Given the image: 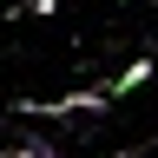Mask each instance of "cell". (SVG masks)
<instances>
[{
  "label": "cell",
  "mask_w": 158,
  "mask_h": 158,
  "mask_svg": "<svg viewBox=\"0 0 158 158\" xmlns=\"http://www.w3.org/2000/svg\"><path fill=\"white\" fill-rule=\"evenodd\" d=\"M145 79H152V59H132V66H125V73L112 79V99H132L138 86H145Z\"/></svg>",
  "instance_id": "obj_1"
},
{
  "label": "cell",
  "mask_w": 158,
  "mask_h": 158,
  "mask_svg": "<svg viewBox=\"0 0 158 158\" xmlns=\"http://www.w3.org/2000/svg\"><path fill=\"white\" fill-rule=\"evenodd\" d=\"M13 158H59V152H46V145H13Z\"/></svg>",
  "instance_id": "obj_2"
},
{
  "label": "cell",
  "mask_w": 158,
  "mask_h": 158,
  "mask_svg": "<svg viewBox=\"0 0 158 158\" xmlns=\"http://www.w3.org/2000/svg\"><path fill=\"white\" fill-rule=\"evenodd\" d=\"M112 158H125V152H112Z\"/></svg>",
  "instance_id": "obj_3"
}]
</instances>
